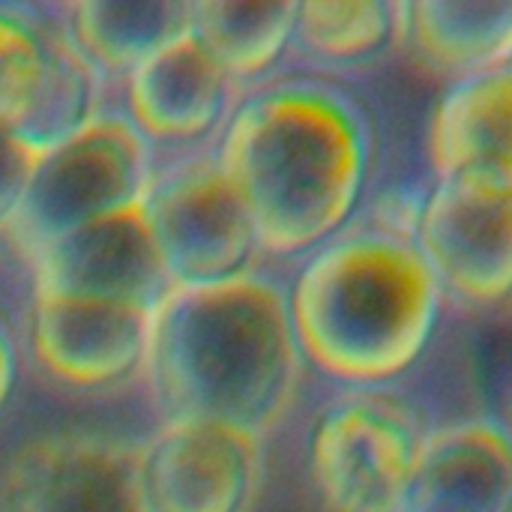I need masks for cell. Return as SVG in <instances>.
Here are the masks:
<instances>
[{"mask_svg":"<svg viewBox=\"0 0 512 512\" xmlns=\"http://www.w3.org/2000/svg\"><path fill=\"white\" fill-rule=\"evenodd\" d=\"M213 153L261 255L294 264L360 219L378 189L381 129L351 81L285 66L243 90Z\"/></svg>","mask_w":512,"mask_h":512,"instance_id":"1","label":"cell"},{"mask_svg":"<svg viewBox=\"0 0 512 512\" xmlns=\"http://www.w3.org/2000/svg\"><path fill=\"white\" fill-rule=\"evenodd\" d=\"M303 372L285 282L258 267L168 288L138 384L159 423L210 420L270 438L297 405Z\"/></svg>","mask_w":512,"mask_h":512,"instance_id":"2","label":"cell"},{"mask_svg":"<svg viewBox=\"0 0 512 512\" xmlns=\"http://www.w3.org/2000/svg\"><path fill=\"white\" fill-rule=\"evenodd\" d=\"M285 294L306 369L339 390L402 384L450 315L417 243L363 219L294 261Z\"/></svg>","mask_w":512,"mask_h":512,"instance_id":"3","label":"cell"},{"mask_svg":"<svg viewBox=\"0 0 512 512\" xmlns=\"http://www.w3.org/2000/svg\"><path fill=\"white\" fill-rule=\"evenodd\" d=\"M156 171L153 147L117 105L42 150L6 237L30 258L45 243L144 201Z\"/></svg>","mask_w":512,"mask_h":512,"instance_id":"4","label":"cell"},{"mask_svg":"<svg viewBox=\"0 0 512 512\" xmlns=\"http://www.w3.org/2000/svg\"><path fill=\"white\" fill-rule=\"evenodd\" d=\"M432 426L396 390H339L309 429V480L324 512H408Z\"/></svg>","mask_w":512,"mask_h":512,"instance_id":"5","label":"cell"},{"mask_svg":"<svg viewBox=\"0 0 512 512\" xmlns=\"http://www.w3.org/2000/svg\"><path fill=\"white\" fill-rule=\"evenodd\" d=\"M141 210L171 288L222 282L258 270L264 258L252 219L213 147L156 156Z\"/></svg>","mask_w":512,"mask_h":512,"instance_id":"6","label":"cell"},{"mask_svg":"<svg viewBox=\"0 0 512 512\" xmlns=\"http://www.w3.org/2000/svg\"><path fill=\"white\" fill-rule=\"evenodd\" d=\"M108 78L75 48L51 3L0 0V129L48 150L90 123Z\"/></svg>","mask_w":512,"mask_h":512,"instance_id":"7","label":"cell"},{"mask_svg":"<svg viewBox=\"0 0 512 512\" xmlns=\"http://www.w3.org/2000/svg\"><path fill=\"white\" fill-rule=\"evenodd\" d=\"M156 306L30 291L24 354L63 393L99 396L141 378Z\"/></svg>","mask_w":512,"mask_h":512,"instance_id":"8","label":"cell"},{"mask_svg":"<svg viewBox=\"0 0 512 512\" xmlns=\"http://www.w3.org/2000/svg\"><path fill=\"white\" fill-rule=\"evenodd\" d=\"M144 512H255L267 486V438L210 420H168L135 444Z\"/></svg>","mask_w":512,"mask_h":512,"instance_id":"9","label":"cell"},{"mask_svg":"<svg viewBox=\"0 0 512 512\" xmlns=\"http://www.w3.org/2000/svg\"><path fill=\"white\" fill-rule=\"evenodd\" d=\"M414 243L450 312L495 315L512 306V189L429 180Z\"/></svg>","mask_w":512,"mask_h":512,"instance_id":"10","label":"cell"},{"mask_svg":"<svg viewBox=\"0 0 512 512\" xmlns=\"http://www.w3.org/2000/svg\"><path fill=\"white\" fill-rule=\"evenodd\" d=\"M120 90L117 108L153 153L180 156L216 144L246 87L186 27L120 78Z\"/></svg>","mask_w":512,"mask_h":512,"instance_id":"11","label":"cell"},{"mask_svg":"<svg viewBox=\"0 0 512 512\" xmlns=\"http://www.w3.org/2000/svg\"><path fill=\"white\" fill-rule=\"evenodd\" d=\"M0 512H144L135 444L90 432L18 444L0 465Z\"/></svg>","mask_w":512,"mask_h":512,"instance_id":"12","label":"cell"},{"mask_svg":"<svg viewBox=\"0 0 512 512\" xmlns=\"http://www.w3.org/2000/svg\"><path fill=\"white\" fill-rule=\"evenodd\" d=\"M30 291L108 297L156 306L168 276L153 246L141 204L93 219L24 258Z\"/></svg>","mask_w":512,"mask_h":512,"instance_id":"13","label":"cell"},{"mask_svg":"<svg viewBox=\"0 0 512 512\" xmlns=\"http://www.w3.org/2000/svg\"><path fill=\"white\" fill-rule=\"evenodd\" d=\"M423 156L432 183L512 189V69L444 84L435 99Z\"/></svg>","mask_w":512,"mask_h":512,"instance_id":"14","label":"cell"},{"mask_svg":"<svg viewBox=\"0 0 512 512\" xmlns=\"http://www.w3.org/2000/svg\"><path fill=\"white\" fill-rule=\"evenodd\" d=\"M510 507V426L489 414L432 426L420 450L408 512H507Z\"/></svg>","mask_w":512,"mask_h":512,"instance_id":"15","label":"cell"},{"mask_svg":"<svg viewBox=\"0 0 512 512\" xmlns=\"http://www.w3.org/2000/svg\"><path fill=\"white\" fill-rule=\"evenodd\" d=\"M402 48L444 84L504 69L512 57V0L405 3Z\"/></svg>","mask_w":512,"mask_h":512,"instance_id":"16","label":"cell"},{"mask_svg":"<svg viewBox=\"0 0 512 512\" xmlns=\"http://www.w3.org/2000/svg\"><path fill=\"white\" fill-rule=\"evenodd\" d=\"M402 36L399 0H297L288 66L348 81V72H363L402 48Z\"/></svg>","mask_w":512,"mask_h":512,"instance_id":"17","label":"cell"},{"mask_svg":"<svg viewBox=\"0 0 512 512\" xmlns=\"http://www.w3.org/2000/svg\"><path fill=\"white\" fill-rule=\"evenodd\" d=\"M75 48L108 78H126L192 21V0H66L51 3Z\"/></svg>","mask_w":512,"mask_h":512,"instance_id":"18","label":"cell"},{"mask_svg":"<svg viewBox=\"0 0 512 512\" xmlns=\"http://www.w3.org/2000/svg\"><path fill=\"white\" fill-rule=\"evenodd\" d=\"M297 0H192L189 27L240 87L288 66Z\"/></svg>","mask_w":512,"mask_h":512,"instance_id":"19","label":"cell"},{"mask_svg":"<svg viewBox=\"0 0 512 512\" xmlns=\"http://www.w3.org/2000/svg\"><path fill=\"white\" fill-rule=\"evenodd\" d=\"M42 150H36L30 141H24L15 132L0 129V234H6L27 183L33 177V168L39 162Z\"/></svg>","mask_w":512,"mask_h":512,"instance_id":"20","label":"cell"},{"mask_svg":"<svg viewBox=\"0 0 512 512\" xmlns=\"http://www.w3.org/2000/svg\"><path fill=\"white\" fill-rule=\"evenodd\" d=\"M18 375H21V345H18L15 333L9 330V324L0 318V417L6 414V408L15 396Z\"/></svg>","mask_w":512,"mask_h":512,"instance_id":"21","label":"cell"},{"mask_svg":"<svg viewBox=\"0 0 512 512\" xmlns=\"http://www.w3.org/2000/svg\"><path fill=\"white\" fill-rule=\"evenodd\" d=\"M504 423L510 426V432H512V396H510V411H507V417H504Z\"/></svg>","mask_w":512,"mask_h":512,"instance_id":"22","label":"cell"},{"mask_svg":"<svg viewBox=\"0 0 512 512\" xmlns=\"http://www.w3.org/2000/svg\"><path fill=\"white\" fill-rule=\"evenodd\" d=\"M507 66H510V69H512V57H510V63H507Z\"/></svg>","mask_w":512,"mask_h":512,"instance_id":"23","label":"cell"},{"mask_svg":"<svg viewBox=\"0 0 512 512\" xmlns=\"http://www.w3.org/2000/svg\"><path fill=\"white\" fill-rule=\"evenodd\" d=\"M507 512H512V507H510V510H507Z\"/></svg>","mask_w":512,"mask_h":512,"instance_id":"24","label":"cell"}]
</instances>
